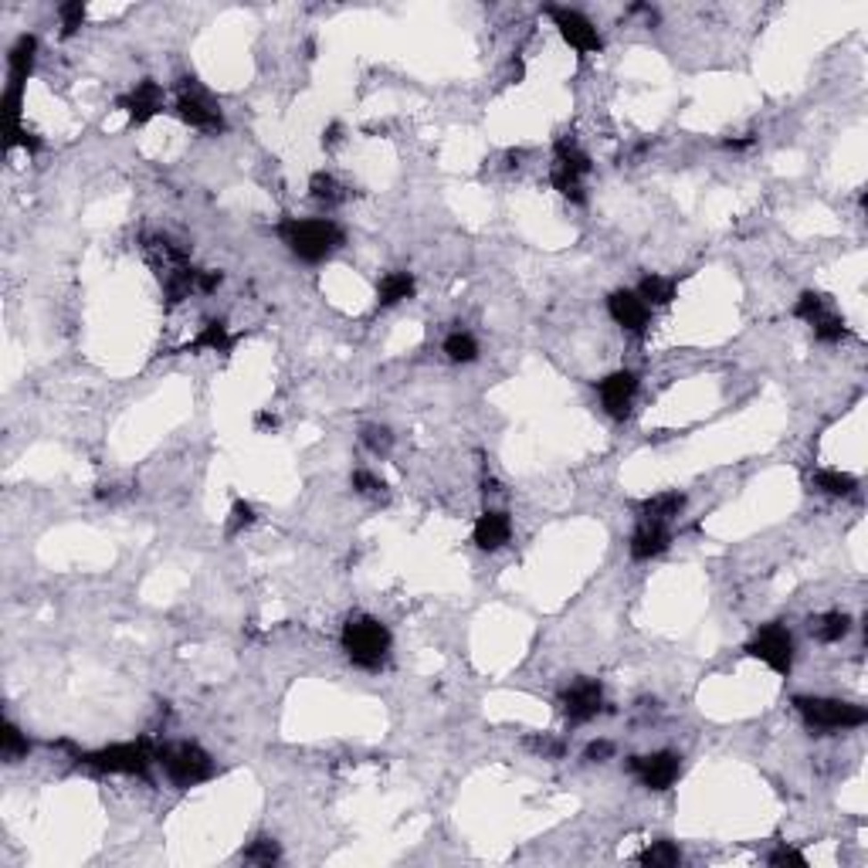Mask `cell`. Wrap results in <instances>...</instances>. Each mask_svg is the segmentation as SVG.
I'll return each instance as SVG.
<instances>
[{"instance_id":"cell-1","label":"cell","mask_w":868,"mask_h":868,"mask_svg":"<svg viewBox=\"0 0 868 868\" xmlns=\"http://www.w3.org/2000/svg\"><path fill=\"white\" fill-rule=\"evenodd\" d=\"M278 238L289 244V252L295 258H302L309 265H319L333 255L343 244V227L329 218H289L278 224Z\"/></svg>"},{"instance_id":"cell-2","label":"cell","mask_w":868,"mask_h":868,"mask_svg":"<svg viewBox=\"0 0 868 868\" xmlns=\"http://www.w3.org/2000/svg\"><path fill=\"white\" fill-rule=\"evenodd\" d=\"M343 651L346 658L357 665V668H367V672H376L380 665L387 662V651H391V631L387 624H380L376 617L370 614H357L343 624Z\"/></svg>"},{"instance_id":"cell-3","label":"cell","mask_w":868,"mask_h":868,"mask_svg":"<svg viewBox=\"0 0 868 868\" xmlns=\"http://www.w3.org/2000/svg\"><path fill=\"white\" fill-rule=\"evenodd\" d=\"M156 764L163 766L167 781H170L173 787H180V790L197 787V783H204L214 777V760H211V753H207L204 747H197V743H170V747H160L156 749Z\"/></svg>"},{"instance_id":"cell-4","label":"cell","mask_w":868,"mask_h":868,"mask_svg":"<svg viewBox=\"0 0 868 868\" xmlns=\"http://www.w3.org/2000/svg\"><path fill=\"white\" fill-rule=\"evenodd\" d=\"M800 719L811 730H858L868 723V713L855 702L828 696H798L794 699Z\"/></svg>"},{"instance_id":"cell-5","label":"cell","mask_w":868,"mask_h":868,"mask_svg":"<svg viewBox=\"0 0 868 868\" xmlns=\"http://www.w3.org/2000/svg\"><path fill=\"white\" fill-rule=\"evenodd\" d=\"M86 766L99 770V773H129V777H143L150 764L156 760V749L146 743V740H136V743H112V747H103L95 753H82L79 756Z\"/></svg>"},{"instance_id":"cell-6","label":"cell","mask_w":868,"mask_h":868,"mask_svg":"<svg viewBox=\"0 0 868 868\" xmlns=\"http://www.w3.org/2000/svg\"><path fill=\"white\" fill-rule=\"evenodd\" d=\"M177 116L187 122V126H194V129H201V133H224V129H227L224 112L218 109V103H214L194 79H184V86H180V95H177Z\"/></svg>"},{"instance_id":"cell-7","label":"cell","mask_w":868,"mask_h":868,"mask_svg":"<svg viewBox=\"0 0 868 868\" xmlns=\"http://www.w3.org/2000/svg\"><path fill=\"white\" fill-rule=\"evenodd\" d=\"M747 651L753 658H760L764 665H770L777 675H787L790 665H794V638L783 624H764L756 631V638L747 645Z\"/></svg>"},{"instance_id":"cell-8","label":"cell","mask_w":868,"mask_h":868,"mask_svg":"<svg viewBox=\"0 0 868 868\" xmlns=\"http://www.w3.org/2000/svg\"><path fill=\"white\" fill-rule=\"evenodd\" d=\"M546 14L553 18L560 37L577 54H597L600 48H604V41H600V35H597V28L583 18L580 11H574V7H546Z\"/></svg>"},{"instance_id":"cell-9","label":"cell","mask_w":868,"mask_h":868,"mask_svg":"<svg viewBox=\"0 0 868 868\" xmlns=\"http://www.w3.org/2000/svg\"><path fill=\"white\" fill-rule=\"evenodd\" d=\"M628 770L641 781V787H648V790H668L672 783L679 781L682 756L679 753H672V749L648 753V756H631Z\"/></svg>"},{"instance_id":"cell-10","label":"cell","mask_w":868,"mask_h":868,"mask_svg":"<svg viewBox=\"0 0 868 868\" xmlns=\"http://www.w3.org/2000/svg\"><path fill=\"white\" fill-rule=\"evenodd\" d=\"M597 393H600L604 410H608L611 417H617V421H624V417L631 414L634 397H638V374H631V370H614V374H608L600 384H597Z\"/></svg>"},{"instance_id":"cell-11","label":"cell","mask_w":868,"mask_h":868,"mask_svg":"<svg viewBox=\"0 0 868 868\" xmlns=\"http://www.w3.org/2000/svg\"><path fill=\"white\" fill-rule=\"evenodd\" d=\"M560 702H563V713H566L570 723H591L594 715L604 713V689H600V682L583 679V682H577V685H570V689L563 692Z\"/></svg>"},{"instance_id":"cell-12","label":"cell","mask_w":868,"mask_h":868,"mask_svg":"<svg viewBox=\"0 0 868 868\" xmlns=\"http://www.w3.org/2000/svg\"><path fill=\"white\" fill-rule=\"evenodd\" d=\"M608 312L624 333H645L648 323H651V309L645 306V299L628 289H617L608 295Z\"/></svg>"},{"instance_id":"cell-13","label":"cell","mask_w":868,"mask_h":868,"mask_svg":"<svg viewBox=\"0 0 868 868\" xmlns=\"http://www.w3.org/2000/svg\"><path fill=\"white\" fill-rule=\"evenodd\" d=\"M120 109H126L129 122L143 126V122H150L153 116L163 112V88H160V82H153V79H143V82H136L133 92L122 95Z\"/></svg>"},{"instance_id":"cell-14","label":"cell","mask_w":868,"mask_h":868,"mask_svg":"<svg viewBox=\"0 0 868 868\" xmlns=\"http://www.w3.org/2000/svg\"><path fill=\"white\" fill-rule=\"evenodd\" d=\"M668 543H672L668 523L641 519L638 529L631 533V557H634V560H655V557H662L665 550H668Z\"/></svg>"},{"instance_id":"cell-15","label":"cell","mask_w":868,"mask_h":868,"mask_svg":"<svg viewBox=\"0 0 868 868\" xmlns=\"http://www.w3.org/2000/svg\"><path fill=\"white\" fill-rule=\"evenodd\" d=\"M509 536H512V519H509V512H502V509H489V512H482L475 519V526H472V540H475V546L478 550H502V546L509 543Z\"/></svg>"},{"instance_id":"cell-16","label":"cell","mask_w":868,"mask_h":868,"mask_svg":"<svg viewBox=\"0 0 868 868\" xmlns=\"http://www.w3.org/2000/svg\"><path fill=\"white\" fill-rule=\"evenodd\" d=\"M35 58H37V37L35 35H21L18 41H14V48H11V54H7V86H18L24 88V82H28V75L35 71Z\"/></svg>"},{"instance_id":"cell-17","label":"cell","mask_w":868,"mask_h":868,"mask_svg":"<svg viewBox=\"0 0 868 868\" xmlns=\"http://www.w3.org/2000/svg\"><path fill=\"white\" fill-rule=\"evenodd\" d=\"M414 275L410 272H391L380 278V285H376V306L380 309H391L397 306V302H404V299H410L414 295Z\"/></svg>"},{"instance_id":"cell-18","label":"cell","mask_w":868,"mask_h":868,"mask_svg":"<svg viewBox=\"0 0 868 868\" xmlns=\"http://www.w3.org/2000/svg\"><path fill=\"white\" fill-rule=\"evenodd\" d=\"M811 631H814L817 641H824V645H838V641H845V638H848L851 617L845 611L817 614V617H811Z\"/></svg>"},{"instance_id":"cell-19","label":"cell","mask_w":868,"mask_h":868,"mask_svg":"<svg viewBox=\"0 0 868 868\" xmlns=\"http://www.w3.org/2000/svg\"><path fill=\"white\" fill-rule=\"evenodd\" d=\"M682 509H685V495H682V492H662V495H651V499H645V502H641V519L668 523V519H675Z\"/></svg>"},{"instance_id":"cell-20","label":"cell","mask_w":868,"mask_h":868,"mask_svg":"<svg viewBox=\"0 0 868 868\" xmlns=\"http://www.w3.org/2000/svg\"><path fill=\"white\" fill-rule=\"evenodd\" d=\"M231 333H227V326L224 323H207L201 333H197V340L187 343V353H201V350H211V353H227L231 350Z\"/></svg>"},{"instance_id":"cell-21","label":"cell","mask_w":868,"mask_h":868,"mask_svg":"<svg viewBox=\"0 0 868 868\" xmlns=\"http://www.w3.org/2000/svg\"><path fill=\"white\" fill-rule=\"evenodd\" d=\"M814 489H821L824 495L841 499V495H851L855 489H858V478L848 475V472H838V468H817Z\"/></svg>"},{"instance_id":"cell-22","label":"cell","mask_w":868,"mask_h":868,"mask_svg":"<svg viewBox=\"0 0 868 868\" xmlns=\"http://www.w3.org/2000/svg\"><path fill=\"white\" fill-rule=\"evenodd\" d=\"M638 295L645 299V306H668L675 299V282L672 278H662V275H645L641 285H638Z\"/></svg>"},{"instance_id":"cell-23","label":"cell","mask_w":868,"mask_h":868,"mask_svg":"<svg viewBox=\"0 0 868 868\" xmlns=\"http://www.w3.org/2000/svg\"><path fill=\"white\" fill-rule=\"evenodd\" d=\"M553 153H557V163H553V167H563V170L577 173V177H587V173H591V156L583 153L574 139H560Z\"/></svg>"},{"instance_id":"cell-24","label":"cell","mask_w":868,"mask_h":868,"mask_svg":"<svg viewBox=\"0 0 868 868\" xmlns=\"http://www.w3.org/2000/svg\"><path fill=\"white\" fill-rule=\"evenodd\" d=\"M31 753V740L14 726V723H4V732H0V756L7 764H18Z\"/></svg>"},{"instance_id":"cell-25","label":"cell","mask_w":868,"mask_h":868,"mask_svg":"<svg viewBox=\"0 0 868 868\" xmlns=\"http://www.w3.org/2000/svg\"><path fill=\"white\" fill-rule=\"evenodd\" d=\"M550 184H553V190H560V197H566L570 204H587L583 177H577V173L563 170V167H553V170H550Z\"/></svg>"},{"instance_id":"cell-26","label":"cell","mask_w":868,"mask_h":868,"mask_svg":"<svg viewBox=\"0 0 868 868\" xmlns=\"http://www.w3.org/2000/svg\"><path fill=\"white\" fill-rule=\"evenodd\" d=\"M309 190H312V197L319 201V204L326 207H336L346 201V194H343V184L333 177V173H312V180H309Z\"/></svg>"},{"instance_id":"cell-27","label":"cell","mask_w":868,"mask_h":868,"mask_svg":"<svg viewBox=\"0 0 868 868\" xmlns=\"http://www.w3.org/2000/svg\"><path fill=\"white\" fill-rule=\"evenodd\" d=\"M638 862L648 868H675L682 862V851H679V845H672V841H655V845H648V848L638 855Z\"/></svg>"},{"instance_id":"cell-28","label":"cell","mask_w":868,"mask_h":868,"mask_svg":"<svg viewBox=\"0 0 868 868\" xmlns=\"http://www.w3.org/2000/svg\"><path fill=\"white\" fill-rule=\"evenodd\" d=\"M444 353H448V360L451 363H472V360H478V343L472 333H451L448 340H444Z\"/></svg>"},{"instance_id":"cell-29","label":"cell","mask_w":868,"mask_h":868,"mask_svg":"<svg viewBox=\"0 0 868 868\" xmlns=\"http://www.w3.org/2000/svg\"><path fill=\"white\" fill-rule=\"evenodd\" d=\"M811 329H814V336L821 343H841L845 336H848V326H845V319H841V316H834L831 309H828V312H821L814 323H811Z\"/></svg>"},{"instance_id":"cell-30","label":"cell","mask_w":868,"mask_h":868,"mask_svg":"<svg viewBox=\"0 0 868 868\" xmlns=\"http://www.w3.org/2000/svg\"><path fill=\"white\" fill-rule=\"evenodd\" d=\"M821 312H828V295H821V292H800L794 316L804 319V323H814Z\"/></svg>"},{"instance_id":"cell-31","label":"cell","mask_w":868,"mask_h":868,"mask_svg":"<svg viewBox=\"0 0 868 868\" xmlns=\"http://www.w3.org/2000/svg\"><path fill=\"white\" fill-rule=\"evenodd\" d=\"M350 485H353V492L367 495V499H380V495L387 492V482L376 478L374 472H367V468H357V472L350 475Z\"/></svg>"},{"instance_id":"cell-32","label":"cell","mask_w":868,"mask_h":868,"mask_svg":"<svg viewBox=\"0 0 868 868\" xmlns=\"http://www.w3.org/2000/svg\"><path fill=\"white\" fill-rule=\"evenodd\" d=\"M363 444L374 451V455H387L393 448V434H391V427H384V425H367L363 427Z\"/></svg>"},{"instance_id":"cell-33","label":"cell","mask_w":868,"mask_h":868,"mask_svg":"<svg viewBox=\"0 0 868 868\" xmlns=\"http://www.w3.org/2000/svg\"><path fill=\"white\" fill-rule=\"evenodd\" d=\"M58 18H62V35L71 37L82 24H86V4H82V0L62 4V7H58Z\"/></svg>"},{"instance_id":"cell-34","label":"cell","mask_w":868,"mask_h":868,"mask_svg":"<svg viewBox=\"0 0 868 868\" xmlns=\"http://www.w3.org/2000/svg\"><path fill=\"white\" fill-rule=\"evenodd\" d=\"M278 841L275 838H258L252 848L244 851V862H252V865H272V862H278Z\"/></svg>"},{"instance_id":"cell-35","label":"cell","mask_w":868,"mask_h":868,"mask_svg":"<svg viewBox=\"0 0 868 868\" xmlns=\"http://www.w3.org/2000/svg\"><path fill=\"white\" fill-rule=\"evenodd\" d=\"M255 523V506L252 502H244V499H238L235 506H231V519H227V536H238L241 529H248Z\"/></svg>"},{"instance_id":"cell-36","label":"cell","mask_w":868,"mask_h":868,"mask_svg":"<svg viewBox=\"0 0 868 868\" xmlns=\"http://www.w3.org/2000/svg\"><path fill=\"white\" fill-rule=\"evenodd\" d=\"M770 865H777V868H781V865L807 868V858H804V855H800L798 848H790V845L783 841L781 848H777V851H773V855H770Z\"/></svg>"},{"instance_id":"cell-37","label":"cell","mask_w":868,"mask_h":868,"mask_svg":"<svg viewBox=\"0 0 868 868\" xmlns=\"http://www.w3.org/2000/svg\"><path fill=\"white\" fill-rule=\"evenodd\" d=\"M583 756H587L591 764H604V760H611L614 756V743L611 740H594V743H587Z\"/></svg>"},{"instance_id":"cell-38","label":"cell","mask_w":868,"mask_h":868,"mask_svg":"<svg viewBox=\"0 0 868 868\" xmlns=\"http://www.w3.org/2000/svg\"><path fill=\"white\" fill-rule=\"evenodd\" d=\"M343 143V122H329L323 129V146L326 150H333V146H340Z\"/></svg>"},{"instance_id":"cell-39","label":"cell","mask_w":868,"mask_h":868,"mask_svg":"<svg viewBox=\"0 0 868 868\" xmlns=\"http://www.w3.org/2000/svg\"><path fill=\"white\" fill-rule=\"evenodd\" d=\"M221 272H201V278H197V292H214L218 285H221Z\"/></svg>"},{"instance_id":"cell-40","label":"cell","mask_w":868,"mask_h":868,"mask_svg":"<svg viewBox=\"0 0 868 868\" xmlns=\"http://www.w3.org/2000/svg\"><path fill=\"white\" fill-rule=\"evenodd\" d=\"M255 427H258V431H275V427H278V417H275V414H269V410H258Z\"/></svg>"},{"instance_id":"cell-41","label":"cell","mask_w":868,"mask_h":868,"mask_svg":"<svg viewBox=\"0 0 868 868\" xmlns=\"http://www.w3.org/2000/svg\"><path fill=\"white\" fill-rule=\"evenodd\" d=\"M756 139L753 136H743V139H726V150H749Z\"/></svg>"}]
</instances>
